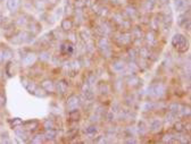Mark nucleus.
I'll return each instance as SVG.
<instances>
[{
  "label": "nucleus",
  "mask_w": 191,
  "mask_h": 144,
  "mask_svg": "<svg viewBox=\"0 0 191 144\" xmlns=\"http://www.w3.org/2000/svg\"><path fill=\"white\" fill-rule=\"evenodd\" d=\"M34 60H35V56H34V55H27V56L24 58L23 62H24L25 65L29 66V65H32V62H34Z\"/></svg>",
  "instance_id": "6"
},
{
  "label": "nucleus",
  "mask_w": 191,
  "mask_h": 144,
  "mask_svg": "<svg viewBox=\"0 0 191 144\" xmlns=\"http://www.w3.org/2000/svg\"><path fill=\"white\" fill-rule=\"evenodd\" d=\"M96 132H97V127L96 126H90V127H88V128L85 129V133L89 134V135H92Z\"/></svg>",
  "instance_id": "12"
},
{
  "label": "nucleus",
  "mask_w": 191,
  "mask_h": 144,
  "mask_svg": "<svg viewBox=\"0 0 191 144\" xmlns=\"http://www.w3.org/2000/svg\"><path fill=\"white\" fill-rule=\"evenodd\" d=\"M62 28L65 30V31H69L72 28V22L69 21V20H64L62 22Z\"/></svg>",
  "instance_id": "5"
},
{
  "label": "nucleus",
  "mask_w": 191,
  "mask_h": 144,
  "mask_svg": "<svg viewBox=\"0 0 191 144\" xmlns=\"http://www.w3.org/2000/svg\"><path fill=\"white\" fill-rule=\"evenodd\" d=\"M186 1L184 0H175V6L177 10H183L186 8Z\"/></svg>",
  "instance_id": "7"
},
{
  "label": "nucleus",
  "mask_w": 191,
  "mask_h": 144,
  "mask_svg": "<svg viewBox=\"0 0 191 144\" xmlns=\"http://www.w3.org/2000/svg\"><path fill=\"white\" fill-rule=\"evenodd\" d=\"M160 126H162V124L159 120H154L150 125V128H151V130H157L158 128H160Z\"/></svg>",
  "instance_id": "11"
},
{
  "label": "nucleus",
  "mask_w": 191,
  "mask_h": 144,
  "mask_svg": "<svg viewBox=\"0 0 191 144\" xmlns=\"http://www.w3.org/2000/svg\"><path fill=\"white\" fill-rule=\"evenodd\" d=\"M56 135H57V132L55 130V129H52V128H49L48 130L46 132V137L47 139H55L56 137Z\"/></svg>",
  "instance_id": "8"
},
{
  "label": "nucleus",
  "mask_w": 191,
  "mask_h": 144,
  "mask_svg": "<svg viewBox=\"0 0 191 144\" xmlns=\"http://www.w3.org/2000/svg\"><path fill=\"white\" fill-rule=\"evenodd\" d=\"M67 106L69 108L72 109H75L76 107L79 106V98L78 97H75V95H72V97H69L67 100Z\"/></svg>",
  "instance_id": "2"
},
{
  "label": "nucleus",
  "mask_w": 191,
  "mask_h": 144,
  "mask_svg": "<svg viewBox=\"0 0 191 144\" xmlns=\"http://www.w3.org/2000/svg\"><path fill=\"white\" fill-rule=\"evenodd\" d=\"M167 1H168V0H162V2H164V4H166Z\"/></svg>",
  "instance_id": "17"
},
{
  "label": "nucleus",
  "mask_w": 191,
  "mask_h": 144,
  "mask_svg": "<svg viewBox=\"0 0 191 144\" xmlns=\"http://www.w3.org/2000/svg\"><path fill=\"white\" fill-rule=\"evenodd\" d=\"M113 68L115 72H121V70L124 69V64L122 62H116L113 65Z\"/></svg>",
  "instance_id": "9"
},
{
  "label": "nucleus",
  "mask_w": 191,
  "mask_h": 144,
  "mask_svg": "<svg viewBox=\"0 0 191 144\" xmlns=\"http://www.w3.org/2000/svg\"><path fill=\"white\" fill-rule=\"evenodd\" d=\"M175 128H176V130H182V129H183V125H182V123H177V124H176Z\"/></svg>",
  "instance_id": "16"
},
{
  "label": "nucleus",
  "mask_w": 191,
  "mask_h": 144,
  "mask_svg": "<svg viewBox=\"0 0 191 144\" xmlns=\"http://www.w3.org/2000/svg\"><path fill=\"white\" fill-rule=\"evenodd\" d=\"M108 46V43H107V40L106 39H101L100 41H99V46L100 48H107Z\"/></svg>",
  "instance_id": "14"
},
{
  "label": "nucleus",
  "mask_w": 191,
  "mask_h": 144,
  "mask_svg": "<svg viewBox=\"0 0 191 144\" xmlns=\"http://www.w3.org/2000/svg\"><path fill=\"white\" fill-rule=\"evenodd\" d=\"M172 44L175 46L176 49H179L181 51H184L186 48H188V43H186V39L181 34H175L172 39Z\"/></svg>",
  "instance_id": "1"
},
{
  "label": "nucleus",
  "mask_w": 191,
  "mask_h": 144,
  "mask_svg": "<svg viewBox=\"0 0 191 144\" xmlns=\"http://www.w3.org/2000/svg\"><path fill=\"white\" fill-rule=\"evenodd\" d=\"M57 88H58V90L60 88V93H64L66 91V85H64L63 82H60L59 84H57Z\"/></svg>",
  "instance_id": "15"
},
{
  "label": "nucleus",
  "mask_w": 191,
  "mask_h": 144,
  "mask_svg": "<svg viewBox=\"0 0 191 144\" xmlns=\"http://www.w3.org/2000/svg\"><path fill=\"white\" fill-rule=\"evenodd\" d=\"M20 6V0H8L7 1V7L11 10H16Z\"/></svg>",
  "instance_id": "4"
},
{
  "label": "nucleus",
  "mask_w": 191,
  "mask_h": 144,
  "mask_svg": "<svg viewBox=\"0 0 191 144\" xmlns=\"http://www.w3.org/2000/svg\"><path fill=\"white\" fill-rule=\"evenodd\" d=\"M69 117H71L72 120H79V118H80V113H79V111L76 109H73L72 111L69 112Z\"/></svg>",
  "instance_id": "10"
},
{
  "label": "nucleus",
  "mask_w": 191,
  "mask_h": 144,
  "mask_svg": "<svg viewBox=\"0 0 191 144\" xmlns=\"http://www.w3.org/2000/svg\"><path fill=\"white\" fill-rule=\"evenodd\" d=\"M179 108H180V106H179L177 103H174V104H172V106L170 107L172 112H176V111H179Z\"/></svg>",
  "instance_id": "13"
},
{
  "label": "nucleus",
  "mask_w": 191,
  "mask_h": 144,
  "mask_svg": "<svg viewBox=\"0 0 191 144\" xmlns=\"http://www.w3.org/2000/svg\"><path fill=\"white\" fill-rule=\"evenodd\" d=\"M2 1H4V0H0V2H2Z\"/></svg>",
  "instance_id": "18"
},
{
  "label": "nucleus",
  "mask_w": 191,
  "mask_h": 144,
  "mask_svg": "<svg viewBox=\"0 0 191 144\" xmlns=\"http://www.w3.org/2000/svg\"><path fill=\"white\" fill-rule=\"evenodd\" d=\"M42 88H45L47 92H52L55 90V85H54V83L51 81H45L42 83Z\"/></svg>",
  "instance_id": "3"
}]
</instances>
